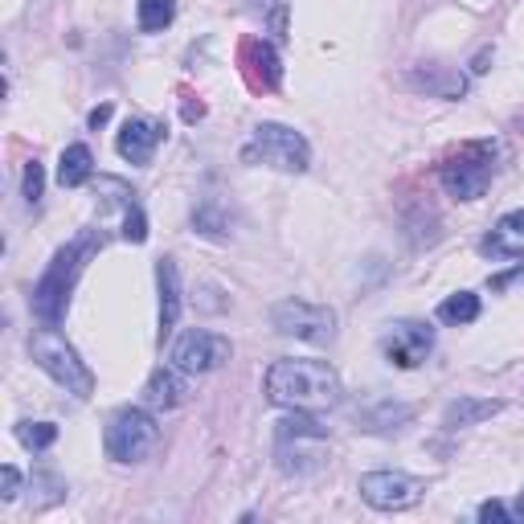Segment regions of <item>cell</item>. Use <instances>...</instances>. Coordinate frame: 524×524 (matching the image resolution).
I'll return each mask as SVG.
<instances>
[{"label": "cell", "instance_id": "obj_1", "mask_svg": "<svg viewBox=\"0 0 524 524\" xmlns=\"http://www.w3.org/2000/svg\"><path fill=\"white\" fill-rule=\"evenodd\" d=\"M267 398L299 414H324L340 402V377L324 361H275L267 369Z\"/></svg>", "mask_w": 524, "mask_h": 524}, {"label": "cell", "instance_id": "obj_5", "mask_svg": "<svg viewBox=\"0 0 524 524\" xmlns=\"http://www.w3.org/2000/svg\"><path fill=\"white\" fill-rule=\"evenodd\" d=\"M242 160L246 164H267V168H279V172H303L308 160H312V148L295 127L258 123L250 144L242 148Z\"/></svg>", "mask_w": 524, "mask_h": 524}, {"label": "cell", "instance_id": "obj_21", "mask_svg": "<svg viewBox=\"0 0 524 524\" xmlns=\"http://www.w3.org/2000/svg\"><path fill=\"white\" fill-rule=\"evenodd\" d=\"M17 439H21L29 451H46V447H54V439H58V426H54V422H21V426H17Z\"/></svg>", "mask_w": 524, "mask_h": 524}, {"label": "cell", "instance_id": "obj_29", "mask_svg": "<svg viewBox=\"0 0 524 524\" xmlns=\"http://www.w3.org/2000/svg\"><path fill=\"white\" fill-rule=\"evenodd\" d=\"M488 58H492V50H484V54H479V58H475V66H471V70H475V74H484V70H488Z\"/></svg>", "mask_w": 524, "mask_h": 524}, {"label": "cell", "instance_id": "obj_19", "mask_svg": "<svg viewBox=\"0 0 524 524\" xmlns=\"http://www.w3.org/2000/svg\"><path fill=\"white\" fill-rule=\"evenodd\" d=\"M414 82L422 86V91L439 95V99H459V95H463V78H459V74H439V70H426V74H418Z\"/></svg>", "mask_w": 524, "mask_h": 524}, {"label": "cell", "instance_id": "obj_25", "mask_svg": "<svg viewBox=\"0 0 524 524\" xmlns=\"http://www.w3.org/2000/svg\"><path fill=\"white\" fill-rule=\"evenodd\" d=\"M479 520H484V524H492V520H496V524H508V520H512V512H508L500 500H488L484 508H479Z\"/></svg>", "mask_w": 524, "mask_h": 524}, {"label": "cell", "instance_id": "obj_15", "mask_svg": "<svg viewBox=\"0 0 524 524\" xmlns=\"http://www.w3.org/2000/svg\"><path fill=\"white\" fill-rule=\"evenodd\" d=\"M185 393H189V385H185L181 369L172 365V369H156V373L148 377V385H144V402H148L152 410H172V406H181V402H185Z\"/></svg>", "mask_w": 524, "mask_h": 524}, {"label": "cell", "instance_id": "obj_7", "mask_svg": "<svg viewBox=\"0 0 524 524\" xmlns=\"http://www.w3.org/2000/svg\"><path fill=\"white\" fill-rule=\"evenodd\" d=\"M271 320H275V328L283 336L308 340V344H328L336 336V312L320 308V303H308V299H283V303H275Z\"/></svg>", "mask_w": 524, "mask_h": 524}, {"label": "cell", "instance_id": "obj_28", "mask_svg": "<svg viewBox=\"0 0 524 524\" xmlns=\"http://www.w3.org/2000/svg\"><path fill=\"white\" fill-rule=\"evenodd\" d=\"M107 119H111V107H107V103H103V107H95V111H91V127H103V123H107Z\"/></svg>", "mask_w": 524, "mask_h": 524}, {"label": "cell", "instance_id": "obj_10", "mask_svg": "<svg viewBox=\"0 0 524 524\" xmlns=\"http://www.w3.org/2000/svg\"><path fill=\"white\" fill-rule=\"evenodd\" d=\"M434 348V332L430 324L422 320H398L385 336H381V353L389 365H398V369H418L426 361V353Z\"/></svg>", "mask_w": 524, "mask_h": 524}, {"label": "cell", "instance_id": "obj_3", "mask_svg": "<svg viewBox=\"0 0 524 524\" xmlns=\"http://www.w3.org/2000/svg\"><path fill=\"white\" fill-rule=\"evenodd\" d=\"M29 357L37 361L41 373H50L66 393H74V398H91L95 393V373L74 353V344H66V336L54 332L50 324L29 336Z\"/></svg>", "mask_w": 524, "mask_h": 524}, {"label": "cell", "instance_id": "obj_13", "mask_svg": "<svg viewBox=\"0 0 524 524\" xmlns=\"http://www.w3.org/2000/svg\"><path fill=\"white\" fill-rule=\"evenodd\" d=\"M156 283H160V344L172 336L181 320V283H177V262L172 258H160L156 262Z\"/></svg>", "mask_w": 524, "mask_h": 524}, {"label": "cell", "instance_id": "obj_4", "mask_svg": "<svg viewBox=\"0 0 524 524\" xmlns=\"http://www.w3.org/2000/svg\"><path fill=\"white\" fill-rule=\"evenodd\" d=\"M492 172H496V144L471 140L439 164V181L455 201H479L492 185Z\"/></svg>", "mask_w": 524, "mask_h": 524}, {"label": "cell", "instance_id": "obj_18", "mask_svg": "<svg viewBox=\"0 0 524 524\" xmlns=\"http://www.w3.org/2000/svg\"><path fill=\"white\" fill-rule=\"evenodd\" d=\"M439 320L443 324H471V320H479V295H471V291L447 295L439 303Z\"/></svg>", "mask_w": 524, "mask_h": 524}, {"label": "cell", "instance_id": "obj_11", "mask_svg": "<svg viewBox=\"0 0 524 524\" xmlns=\"http://www.w3.org/2000/svg\"><path fill=\"white\" fill-rule=\"evenodd\" d=\"M238 66H242V78L254 95H271L279 91L283 82V62H279V50L271 46V41L262 37H246L242 50H238Z\"/></svg>", "mask_w": 524, "mask_h": 524}, {"label": "cell", "instance_id": "obj_24", "mask_svg": "<svg viewBox=\"0 0 524 524\" xmlns=\"http://www.w3.org/2000/svg\"><path fill=\"white\" fill-rule=\"evenodd\" d=\"M0 496H5V500H17V496H21V471H17V467L0 471Z\"/></svg>", "mask_w": 524, "mask_h": 524}, {"label": "cell", "instance_id": "obj_12", "mask_svg": "<svg viewBox=\"0 0 524 524\" xmlns=\"http://www.w3.org/2000/svg\"><path fill=\"white\" fill-rule=\"evenodd\" d=\"M164 140V127L160 123H148V119H127L123 131H119V156L131 160V164H148L156 156Z\"/></svg>", "mask_w": 524, "mask_h": 524}, {"label": "cell", "instance_id": "obj_16", "mask_svg": "<svg viewBox=\"0 0 524 524\" xmlns=\"http://www.w3.org/2000/svg\"><path fill=\"white\" fill-rule=\"evenodd\" d=\"M500 410H504V402H496V398H459V402L447 406L443 426H447V430L475 426V422H484V418H492V414H500Z\"/></svg>", "mask_w": 524, "mask_h": 524}, {"label": "cell", "instance_id": "obj_17", "mask_svg": "<svg viewBox=\"0 0 524 524\" xmlns=\"http://www.w3.org/2000/svg\"><path fill=\"white\" fill-rule=\"evenodd\" d=\"M91 172H95V156H91V148H86V144H70V148L62 152V160H58V181H62V189L86 185V181H91Z\"/></svg>", "mask_w": 524, "mask_h": 524}, {"label": "cell", "instance_id": "obj_22", "mask_svg": "<svg viewBox=\"0 0 524 524\" xmlns=\"http://www.w3.org/2000/svg\"><path fill=\"white\" fill-rule=\"evenodd\" d=\"M144 238H148V222H144V209H140L136 201H127V205H123V242L140 246Z\"/></svg>", "mask_w": 524, "mask_h": 524}, {"label": "cell", "instance_id": "obj_9", "mask_svg": "<svg viewBox=\"0 0 524 524\" xmlns=\"http://www.w3.org/2000/svg\"><path fill=\"white\" fill-rule=\"evenodd\" d=\"M222 361H230V340L205 332V328H189L177 344H172V365L181 373H209Z\"/></svg>", "mask_w": 524, "mask_h": 524}, {"label": "cell", "instance_id": "obj_6", "mask_svg": "<svg viewBox=\"0 0 524 524\" xmlns=\"http://www.w3.org/2000/svg\"><path fill=\"white\" fill-rule=\"evenodd\" d=\"M103 447L115 463H144L156 447H160V422L148 410L127 406L119 414H111L107 434H103Z\"/></svg>", "mask_w": 524, "mask_h": 524}, {"label": "cell", "instance_id": "obj_8", "mask_svg": "<svg viewBox=\"0 0 524 524\" xmlns=\"http://www.w3.org/2000/svg\"><path fill=\"white\" fill-rule=\"evenodd\" d=\"M357 488H361L365 504H373L381 512H402L422 500V479H414L406 471H369V475H361Z\"/></svg>", "mask_w": 524, "mask_h": 524}, {"label": "cell", "instance_id": "obj_26", "mask_svg": "<svg viewBox=\"0 0 524 524\" xmlns=\"http://www.w3.org/2000/svg\"><path fill=\"white\" fill-rule=\"evenodd\" d=\"M524 279V262H520V267H512L508 275H492V291H508L512 283H520Z\"/></svg>", "mask_w": 524, "mask_h": 524}, {"label": "cell", "instance_id": "obj_27", "mask_svg": "<svg viewBox=\"0 0 524 524\" xmlns=\"http://www.w3.org/2000/svg\"><path fill=\"white\" fill-rule=\"evenodd\" d=\"M201 115H205V107H201V103H193V95H185V119H189V123H197Z\"/></svg>", "mask_w": 524, "mask_h": 524}, {"label": "cell", "instance_id": "obj_30", "mask_svg": "<svg viewBox=\"0 0 524 524\" xmlns=\"http://www.w3.org/2000/svg\"><path fill=\"white\" fill-rule=\"evenodd\" d=\"M512 516H516V520H524V492L516 496V508H512Z\"/></svg>", "mask_w": 524, "mask_h": 524}, {"label": "cell", "instance_id": "obj_14", "mask_svg": "<svg viewBox=\"0 0 524 524\" xmlns=\"http://www.w3.org/2000/svg\"><path fill=\"white\" fill-rule=\"evenodd\" d=\"M484 254H492V258H520L524 254V209H512L500 217L496 230L484 238Z\"/></svg>", "mask_w": 524, "mask_h": 524}, {"label": "cell", "instance_id": "obj_23", "mask_svg": "<svg viewBox=\"0 0 524 524\" xmlns=\"http://www.w3.org/2000/svg\"><path fill=\"white\" fill-rule=\"evenodd\" d=\"M21 193H25V201H29V205H37V201H41V193H46V168H41L37 160H29V164H25Z\"/></svg>", "mask_w": 524, "mask_h": 524}, {"label": "cell", "instance_id": "obj_2", "mask_svg": "<svg viewBox=\"0 0 524 524\" xmlns=\"http://www.w3.org/2000/svg\"><path fill=\"white\" fill-rule=\"evenodd\" d=\"M103 246V234L99 230H82L70 246H62L54 254V262L46 267V275L37 279L33 287V316L41 324L58 328L66 320V308H70V295H74V283L78 275L86 271V262H91V254Z\"/></svg>", "mask_w": 524, "mask_h": 524}, {"label": "cell", "instance_id": "obj_20", "mask_svg": "<svg viewBox=\"0 0 524 524\" xmlns=\"http://www.w3.org/2000/svg\"><path fill=\"white\" fill-rule=\"evenodd\" d=\"M172 17H177V5H172V0H140V29L144 33H160Z\"/></svg>", "mask_w": 524, "mask_h": 524}]
</instances>
